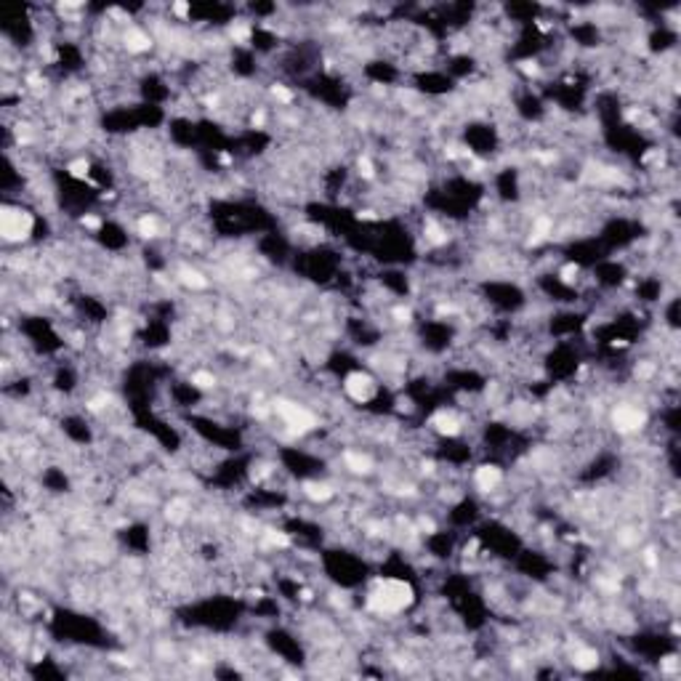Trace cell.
Segmentation results:
<instances>
[{"mask_svg":"<svg viewBox=\"0 0 681 681\" xmlns=\"http://www.w3.org/2000/svg\"><path fill=\"white\" fill-rule=\"evenodd\" d=\"M413 601V588L402 580H384L370 593V610L378 615H394Z\"/></svg>","mask_w":681,"mask_h":681,"instance_id":"obj_1","label":"cell"},{"mask_svg":"<svg viewBox=\"0 0 681 681\" xmlns=\"http://www.w3.org/2000/svg\"><path fill=\"white\" fill-rule=\"evenodd\" d=\"M30 216L16 208H3L0 213V229H3V237L6 240H22L27 232H30Z\"/></svg>","mask_w":681,"mask_h":681,"instance_id":"obj_2","label":"cell"},{"mask_svg":"<svg viewBox=\"0 0 681 681\" xmlns=\"http://www.w3.org/2000/svg\"><path fill=\"white\" fill-rule=\"evenodd\" d=\"M612 418H615V426H618L620 431H636V428H641L644 421H647V415L641 413L639 407H631V405L618 407Z\"/></svg>","mask_w":681,"mask_h":681,"instance_id":"obj_3","label":"cell"},{"mask_svg":"<svg viewBox=\"0 0 681 681\" xmlns=\"http://www.w3.org/2000/svg\"><path fill=\"white\" fill-rule=\"evenodd\" d=\"M277 410H279V415H282L290 426H298V428H312L314 426V415L306 413L304 407L293 405V402H279Z\"/></svg>","mask_w":681,"mask_h":681,"instance_id":"obj_4","label":"cell"},{"mask_svg":"<svg viewBox=\"0 0 681 681\" xmlns=\"http://www.w3.org/2000/svg\"><path fill=\"white\" fill-rule=\"evenodd\" d=\"M346 391H349L351 399H357V402H367V399L372 397V391H375V386H372V381L367 375L354 372V375H349V381H346Z\"/></svg>","mask_w":681,"mask_h":681,"instance_id":"obj_5","label":"cell"},{"mask_svg":"<svg viewBox=\"0 0 681 681\" xmlns=\"http://www.w3.org/2000/svg\"><path fill=\"white\" fill-rule=\"evenodd\" d=\"M498 482H500V469H495V466H482L477 471V484L482 490H492Z\"/></svg>","mask_w":681,"mask_h":681,"instance_id":"obj_6","label":"cell"},{"mask_svg":"<svg viewBox=\"0 0 681 681\" xmlns=\"http://www.w3.org/2000/svg\"><path fill=\"white\" fill-rule=\"evenodd\" d=\"M434 426L439 428L442 434H450V436L461 431L458 418H455V415H447V413H439V415H436V418H434Z\"/></svg>","mask_w":681,"mask_h":681,"instance_id":"obj_7","label":"cell"},{"mask_svg":"<svg viewBox=\"0 0 681 681\" xmlns=\"http://www.w3.org/2000/svg\"><path fill=\"white\" fill-rule=\"evenodd\" d=\"M125 45H128V51H146L149 48V37L144 32H138V30H130L125 35Z\"/></svg>","mask_w":681,"mask_h":681,"instance_id":"obj_8","label":"cell"},{"mask_svg":"<svg viewBox=\"0 0 681 681\" xmlns=\"http://www.w3.org/2000/svg\"><path fill=\"white\" fill-rule=\"evenodd\" d=\"M572 663L577 665V668H583V670H588V668H596V663H599V657H596V652H591V649H580L575 655V660Z\"/></svg>","mask_w":681,"mask_h":681,"instance_id":"obj_9","label":"cell"},{"mask_svg":"<svg viewBox=\"0 0 681 681\" xmlns=\"http://www.w3.org/2000/svg\"><path fill=\"white\" fill-rule=\"evenodd\" d=\"M306 495H309L312 500H328L333 495V490L328 487V484H306Z\"/></svg>","mask_w":681,"mask_h":681,"instance_id":"obj_10","label":"cell"},{"mask_svg":"<svg viewBox=\"0 0 681 681\" xmlns=\"http://www.w3.org/2000/svg\"><path fill=\"white\" fill-rule=\"evenodd\" d=\"M346 463L351 466L354 471H359V474L370 471V458H367V455H359V452H349V455H346Z\"/></svg>","mask_w":681,"mask_h":681,"instance_id":"obj_11","label":"cell"},{"mask_svg":"<svg viewBox=\"0 0 681 681\" xmlns=\"http://www.w3.org/2000/svg\"><path fill=\"white\" fill-rule=\"evenodd\" d=\"M181 279H184L186 285H192V287H205V277L200 272H192V269H184Z\"/></svg>","mask_w":681,"mask_h":681,"instance_id":"obj_12","label":"cell"},{"mask_svg":"<svg viewBox=\"0 0 681 681\" xmlns=\"http://www.w3.org/2000/svg\"><path fill=\"white\" fill-rule=\"evenodd\" d=\"M426 240H428V242H434V245H439V242H444L447 237H444V232H442L439 226L428 223V226H426Z\"/></svg>","mask_w":681,"mask_h":681,"instance_id":"obj_13","label":"cell"},{"mask_svg":"<svg viewBox=\"0 0 681 681\" xmlns=\"http://www.w3.org/2000/svg\"><path fill=\"white\" fill-rule=\"evenodd\" d=\"M138 232H141L144 237H152L155 232H157V223L152 218H141V221H138Z\"/></svg>","mask_w":681,"mask_h":681,"instance_id":"obj_14","label":"cell"},{"mask_svg":"<svg viewBox=\"0 0 681 681\" xmlns=\"http://www.w3.org/2000/svg\"><path fill=\"white\" fill-rule=\"evenodd\" d=\"M194 381V386H200V389H210L216 381H213V375H208V372H197V375L192 378Z\"/></svg>","mask_w":681,"mask_h":681,"instance_id":"obj_15","label":"cell"},{"mask_svg":"<svg viewBox=\"0 0 681 681\" xmlns=\"http://www.w3.org/2000/svg\"><path fill=\"white\" fill-rule=\"evenodd\" d=\"M69 171H72V176H78V179H83V176L88 173V163L78 160V163H72V165H69Z\"/></svg>","mask_w":681,"mask_h":681,"instance_id":"obj_16","label":"cell"},{"mask_svg":"<svg viewBox=\"0 0 681 681\" xmlns=\"http://www.w3.org/2000/svg\"><path fill=\"white\" fill-rule=\"evenodd\" d=\"M168 516H171V519H176V521H179V519H184V503H173V506L168 508Z\"/></svg>","mask_w":681,"mask_h":681,"instance_id":"obj_17","label":"cell"},{"mask_svg":"<svg viewBox=\"0 0 681 681\" xmlns=\"http://www.w3.org/2000/svg\"><path fill=\"white\" fill-rule=\"evenodd\" d=\"M274 96L279 99V101H290L293 96H290V91L287 88H282V86H274Z\"/></svg>","mask_w":681,"mask_h":681,"instance_id":"obj_18","label":"cell"},{"mask_svg":"<svg viewBox=\"0 0 681 681\" xmlns=\"http://www.w3.org/2000/svg\"><path fill=\"white\" fill-rule=\"evenodd\" d=\"M248 27H235V30H232V37H235V40H248Z\"/></svg>","mask_w":681,"mask_h":681,"instance_id":"obj_19","label":"cell"},{"mask_svg":"<svg viewBox=\"0 0 681 681\" xmlns=\"http://www.w3.org/2000/svg\"><path fill=\"white\" fill-rule=\"evenodd\" d=\"M359 171H362V176H367V179L372 176V165H370L367 157H362V160H359Z\"/></svg>","mask_w":681,"mask_h":681,"instance_id":"obj_20","label":"cell"},{"mask_svg":"<svg viewBox=\"0 0 681 681\" xmlns=\"http://www.w3.org/2000/svg\"><path fill=\"white\" fill-rule=\"evenodd\" d=\"M575 277H577V269H575V266H567L564 272H562V279H564V282H572Z\"/></svg>","mask_w":681,"mask_h":681,"instance_id":"obj_21","label":"cell"},{"mask_svg":"<svg viewBox=\"0 0 681 681\" xmlns=\"http://www.w3.org/2000/svg\"><path fill=\"white\" fill-rule=\"evenodd\" d=\"M173 14L176 16H186V14H189V6H186V3H176L173 6Z\"/></svg>","mask_w":681,"mask_h":681,"instance_id":"obj_22","label":"cell"},{"mask_svg":"<svg viewBox=\"0 0 681 681\" xmlns=\"http://www.w3.org/2000/svg\"><path fill=\"white\" fill-rule=\"evenodd\" d=\"M269 543L272 546H287V538L285 535H269Z\"/></svg>","mask_w":681,"mask_h":681,"instance_id":"obj_23","label":"cell"},{"mask_svg":"<svg viewBox=\"0 0 681 681\" xmlns=\"http://www.w3.org/2000/svg\"><path fill=\"white\" fill-rule=\"evenodd\" d=\"M83 223H86L88 229H96L99 226V218L96 216H86V218H83Z\"/></svg>","mask_w":681,"mask_h":681,"instance_id":"obj_24","label":"cell"}]
</instances>
